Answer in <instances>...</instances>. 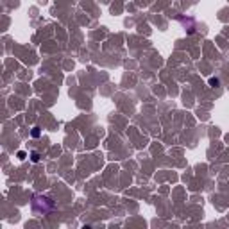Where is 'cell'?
I'll use <instances>...</instances> for the list:
<instances>
[{
  "mask_svg": "<svg viewBox=\"0 0 229 229\" xmlns=\"http://www.w3.org/2000/svg\"><path fill=\"white\" fill-rule=\"evenodd\" d=\"M209 84H211V86H218V79H209Z\"/></svg>",
  "mask_w": 229,
  "mask_h": 229,
  "instance_id": "1",
  "label": "cell"
},
{
  "mask_svg": "<svg viewBox=\"0 0 229 229\" xmlns=\"http://www.w3.org/2000/svg\"><path fill=\"white\" fill-rule=\"evenodd\" d=\"M31 158H32V161H38V159H40V156H38L36 152H32V154H31Z\"/></svg>",
  "mask_w": 229,
  "mask_h": 229,
  "instance_id": "2",
  "label": "cell"
}]
</instances>
